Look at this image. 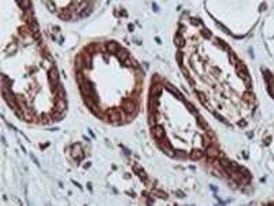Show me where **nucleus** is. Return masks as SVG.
<instances>
[{
  "label": "nucleus",
  "mask_w": 274,
  "mask_h": 206,
  "mask_svg": "<svg viewBox=\"0 0 274 206\" xmlns=\"http://www.w3.org/2000/svg\"><path fill=\"white\" fill-rule=\"evenodd\" d=\"M236 72H237V74L241 77L243 81L245 82L247 87H251V77H249V73H248V70H247L245 65L241 63V62H239V63H237V66H236Z\"/></svg>",
  "instance_id": "f257e3e1"
},
{
  "label": "nucleus",
  "mask_w": 274,
  "mask_h": 206,
  "mask_svg": "<svg viewBox=\"0 0 274 206\" xmlns=\"http://www.w3.org/2000/svg\"><path fill=\"white\" fill-rule=\"evenodd\" d=\"M122 109H123V111L126 113L127 116H130L133 118L136 114H137V106H136V102H133L132 99H126L125 102L122 103Z\"/></svg>",
  "instance_id": "f03ea898"
},
{
  "label": "nucleus",
  "mask_w": 274,
  "mask_h": 206,
  "mask_svg": "<svg viewBox=\"0 0 274 206\" xmlns=\"http://www.w3.org/2000/svg\"><path fill=\"white\" fill-rule=\"evenodd\" d=\"M107 118L108 121H111L112 124L118 125L121 124V121H122V113H121V110L118 109H111L107 111Z\"/></svg>",
  "instance_id": "7ed1b4c3"
},
{
  "label": "nucleus",
  "mask_w": 274,
  "mask_h": 206,
  "mask_svg": "<svg viewBox=\"0 0 274 206\" xmlns=\"http://www.w3.org/2000/svg\"><path fill=\"white\" fill-rule=\"evenodd\" d=\"M71 157L74 159H77V161H82V159H84L85 154L82 153L81 144L75 143V144H73V146H71Z\"/></svg>",
  "instance_id": "20e7f679"
},
{
  "label": "nucleus",
  "mask_w": 274,
  "mask_h": 206,
  "mask_svg": "<svg viewBox=\"0 0 274 206\" xmlns=\"http://www.w3.org/2000/svg\"><path fill=\"white\" fill-rule=\"evenodd\" d=\"M158 146L160 147V149L163 150L164 153H166L167 155H170V157H175V153H174V150H173V147H171V144H170L169 142H167L166 139H162V142H159L158 143Z\"/></svg>",
  "instance_id": "39448f33"
},
{
  "label": "nucleus",
  "mask_w": 274,
  "mask_h": 206,
  "mask_svg": "<svg viewBox=\"0 0 274 206\" xmlns=\"http://www.w3.org/2000/svg\"><path fill=\"white\" fill-rule=\"evenodd\" d=\"M152 136H154L156 140H162L164 137V129H163V127H160V125H155V127L152 128Z\"/></svg>",
  "instance_id": "423d86ee"
},
{
  "label": "nucleus",
  "mask_w": 274,
  "mask_h": 206,
  "mask_svg": "<svg viewBox=\"0 0 274 206\" xmlns=\"http://www.w3.org/2000/svg\"><path fill=\"white\" fill-rule=\"evenodd\" d=\"M66 109H67L66 99H58L55 102V113H66Z\"/></svg>",
  "instance_id": "0eeeda50"
},
{
  "label": "nucleus",
  "mask_w": 274,
  "mask_h": 206,
  "mask_svg": "<svg viewBox=\"0 0 274 206\" xmlns=\"http://www.w3.org/2000/svg\"><path fill=\"white\" fill-rule=\"evenodd\" d=\"M219 153H221V151L218 150L217 144H212V146H210L208 149H206V154H207L208 158H218Z\"/></svg>",
  "instance_id": "6e6552de"
},
{
  "label": "nucleus",
  "mask_w": 274,
  "mask_h": 206,
  "mask_svg": "<svg viewBox=\"0 0 274 206\" xmlns=\"http://www.w3.org/2000/svg\"><path fill=\"white\" fill-rule=\"evenodd\" d=\"M50 82L52 85H59V77H58V69L56 67H51L50 70Z\"/></svg>",
  "instance_id": "1a4fd4ad"
},
{
  "label": "nucleus",
  "mask_w": 274,
  "mask_h": 206,
  "mask_svg": "<svg viewBox=\"0 0 274 206\" xmlns=\"http://www.w3.org/2000/svg\"><path fill=\"white\" fill-rule=\"evenodd\" d=\"M162 92V85L160 84H152V88L150 91V98H159Z\"/></svg>",
  "instance_id": "9d476101"
},
{
  "label": "nucleus",
  "mask_w": 274,
  "mask_h": 206,
  "mask_svg": "<svg viewBox=\"0 0 274 206\" xmlns=\"http://www.w3.org/2000/svg\"><path fill=\"white\" fill-rule=\"evenodd\" d=\"M106 48H107V50L111 52V54H118V52H119V50H121L119 44H118V43H115V41L107 43V44H106Z\"/></svg>",
  "instance_id": "9b49d317"
},
{
  "label": "nucleus",
  "mask_w": 274,
  "mask_h": 206,
  "mask_svg": "<svg viewBox=\"0 0 274 206\" xmlns=\"http://www.w3.org/2000/svg\"><path fill=\"white\" fill-rule=\"evenodd\" d=\"M54 92H55V96H58V99H65L66 98V92H65V90H63V87L60 84L55 87Z\"/></svg>",
  "instance_id": "f8f14e48"
},
{
  "label": "nucleus",
  "mask_w": 274,
  "mask_h": 206,
  "mask_svg": "<svg viewBox=\"0 0 274 206\" xmlns=\"http://www.w3.org/2000/svg\"><path fill=\"white\" fill-rule=\"evenodd\" d=\"M243 100H244V102H247L248 104H252V103L255 102V96H254V94H252L251 91L244 92V94H243Z\"/></svg>",
  "instance_id": "ddd939ff"
},
{
  "label": "nucleus",
  "mask_w": 274,
  "mask_h": 206,
  "mask_svg": "<svg viewBox=\"0 0 274 206\" xmlns=\"http://www.w3.org/2000/svg\"><path fill=\"white\" fill-rule=\"evenodd\" d=\"M203 151L202 150H199V149H195V150H192V151L189 153V157L192 159H195V161H197V159H202L203 158Z\"/></svg>",
  "instance_id": "4468645a"
},
{
  "label": "nucleus",
  "mask_w": 274,
  "mask_h": 206,
  "mask_svg": "<svg viewBox=\"0 0 274 206\" xmlns=\"http://www.w3.org/2000/svg\"><path fill=\"white\" fill-rule=\"evenodd\" d=\"M117 55H118V59H119L121 62H126V61L130 58V57H129V52H127L126 50H122V48H121L119 52H118Z\"/></svg>",
  "instance_id": "2eb2a0df"
},
{
  "label": "nucleus",
  "mask_w": 274,
  "mask_h": 206,
  "mask_svg": "<svg viewBox=\"0 0 274 206\" xmlns=\"http://www.w3.org/2000/svg\"><path fill=\"white\" fill-rule=\"evenodd\" d=\"M174 43H175V45L177 47H179V48H182L185 45V39H184V36L179 33V35H177L175 36V39H174Z\"/></svg>",
  "instance_id": "dca6fc26"
},
{
  "label": "nucleus",
  "mask_w": 274,
  "mask_h": 206,
  "mask_svg": "<svg viewBox=\"0 0 274 206\" xmlns=\"http://www.w3.org/2000/svg\"><path fill=\"white\" fill-rule=\"evenodd\" d=\"M59 15H60V18H62V19H66V21L71 19V17H73L71 10H63V11H62V13H60Z\"/></svg>",
  "instance_id": "f3484780"
},
{
  "label": "nucleus",
  "mask_w": 274,
  "mask_h": 206,
  "mask_svg": "<svg viewBox=\"0 0 274 206\" xmlns=\"http://www.w3.org/2000/svg\"><path fill=\"white\" fill-rule=\"evenodd\" d=\"M40 118H41V122H42V124H50V122L54 120V118H52V116H48V114H41Z\"/></svg>",
  "instance_id": "a211bd4d"
},
{
  "label": "nucleus",
  "mask_w": 274,
  "mask_h": 206,
  "mask_svg": "<svg viewBox=\"0 0 274 206\" xmlns=\"http://www.w3.org/2000/svg\"><path fill=\"white\" fill-rule=\"evenodd\" d=\"M197 96H199V100L202 102L204 106H208V102H207V98H206V94L203 92H197Z\"/></svg>",
  "instance_id": "6ab92c4d"
},
{
  "label": "nucleus",
  "mask_w": 274,
  "mask_h": 206,
  "mask_svg": "<svg viewBox=\"0 0 274 206\" xmlns=\"http://www.w3.org/2000/svg\"><path fill=\"white\" fill-rule=\"evenodd\" d=\"M229 61H230V63H232V65H234V66H237V63H239V59H237V57L233 54V52H230V54H229Z\"/></svg>",
  "instance_id": "aec40b11"
},
{
  "label": "nucleus",
  "mask_w": 274,
  "mask_h": 206,
  "mask_svg": "<svg viewBox=\"0 0 274 206\" xmlns=\"http://www.w3.org/2000/svg\"><path fill=\"white\" fill-rule=\"evenodd\" d=\"M184 103H185V106H187L188 109H189V111L192 113V114L196 116V110H195V106H193V104H192L191 102H188V100H184Z\"/></svg>",
  "instance_id": "412c9836"
},
{
  "label": "nucleus",
  "mask_w": 274,
  "mask_h": 206,
  "mask_svg": "<svg viewBox=\"0 0 274 206\" xmlns=\"http://www.w3.org/2000/svg\"><path fill=\"white\" fill-rule=\"evenodd\" d=\"M154 194H155V195H158L159 198H162V199H166V198H167V194L163 192V191H160V190H154Z\"/></svg>",
  "instance_id": "4be33fe9"
},
{
  "label": "nucleus",
  "mask_w": 274,
  "mask_h": 206,
  "mask_svg": "<svg viewBox=\"0 0 274 206\" xmlns=\"http://www.w3.org/2000/svg\"><path fill=\"white\" fill-rule=\"evenodd\" d=\"M199 124H200V127H202V128H204L206 131H210V129H208V125H207V122L204 121V118H202V117H199Z\"/></svg>",
  "instance_id": "5701e85b"
},
{
  "label": "nucleus",
  "mask_w": 274,
  "mask_h": 206,
  "mask_svg": "<svg viewBox=\"0 0 274 206\" xmlns=\"http://www.w3.org/2000/svg\"><path fill=\"white\" fill-rule=\"evenodd\" d=\"M202 35H203V36H204V37H207V39L212 37L211 32H210V30H207V29H203V30H202Z\"/></svg>",
  "instance_id": "b1692460"
},
{
  "label": "nucleus",
  "mask_w": 274,
  "mask_h": 206,
  "mask_svg": "<svg viewBox=\"0 0 274 206\" xmlns=\"http://www.w3.org/2000/svg\"><path fill=\"white\" fill-rule=\"evenodd\" d=\"M175 157H178V158H187V154H185L184 151H181V150H179V151L175 153Z\"/></svg>",
  "instance_id": "393cba45"
},
{
  "label": "nucleus",
  "mask_w": 274,
  "mask_h": 206,
  "mask_svg": "<svg viewBox=\"0 0 274 206\" xmlns=\"http://www.w3.org/2000/svg\"><path fill=\"white\" fill-rule=\"evenodd\" d=\"M270 85V88H269V91H270V95L274 98V82H272V84H269Z\"/></svg>",
  "instance_id": "a878e982"
},
{
  "label": "nucleus",
  "mask_w": 274,
  "mask_h": 206,
  "mask_svg": "<svg viewBox=\"0 0 274 206\" xmlns=\"http://www.w3.org/2000/svg\"><path fill=\"white\" fill-rule=\"evenodd\" d=\"M177 59H178V63L182 65V54L181 52H177Z\"/></svg>",
  "instance_id": "bb28decb"
},
{
  "label": "nucleus",
  "mask_w": 274,
  "mask_h": 206,
  "mask_svg": "<svg viewBox=\"0 0 274 206\" xmlns=\"http://www.w3.org/2000/svg\"><path fill=\"white\" fill-rule=\"evenodd\" d=\"M239 127H247V121H239Z\"/></svg>",
  "instance_id": "cd10ccee"
},
{
  "label": "nucleus",
  "mask_w": 274,
  "mask_h": 206,
  "mask_svg": "<svg viewBox=\"0 0 274 206\" xmlns=\"http://www.w3.org/2000/svg\"><path fill=\"white\" fill-rule=\"evenodd\" d=\"M270 140H272V139H270V137H266V139H264V143H266V144H269V143H270Z\"/></svg>",
  "instance_id": "c85d7f7f"
}]
</instances>
